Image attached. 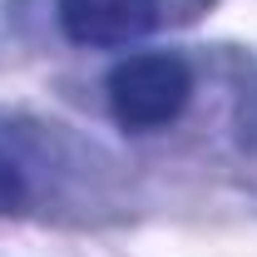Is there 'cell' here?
<instances>
[{"label":"cell","mask_w":257,"mask_h":257,"mask_svg":"<svg viewBox=\"0 0 257 257\" xmlns=\"http://www.w3.org/2000/svg\"><path fill=\"white\" fill-rule=\"evenodd\" d=\"M104 89H109V114L119 128L154 134V128H168L188 109L193 69L168 50H144V55H128L114 64Z\"/></svg>","instance_id":"1"},{"label":"cell","mask_w":257,"mask_h":257,"mask_svg":"<svg viewBox=\"0 0 257 257\" xmlns=\"http://www.w3.org/2000/svg\"><path fill=\"white\" fill-rule=\"evenodd\" d=\"M213 0H60V30L89 50L139 45L163 25L198 20Z\"/></svg>","instance_id":"2"},{"label":"cell","mask_w":257,"mask_h":257,"mask_svg":"<svg viewBox=\"0 0 257 257\" xmlns=\"http://www.w3.org/2000/svg\"><path fill=\"white\" fill-rule=\"evenodd\" d=\"M25 193H30V183H25L20 163L10 159V154H0V213H15L25 203Z\"/></svg>","instance_id":"3"},{"label":"cell","mask_w":257,"mask_h":257,"mask_svg":"<svg viewBox=\"0 0 257 257\" xmlns=\"http://www.w3.org/2000/svg\"><path fill=\"white\" fill-rule=\"evenodd\" d=\"M237 134H242V144L257 154V84L247 89V99H242V109H237Z\"/></svg>","instance_id":"4"}]
</instances>
